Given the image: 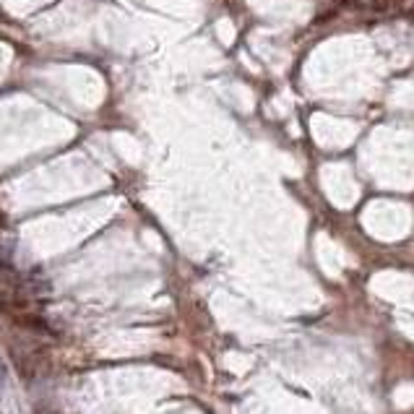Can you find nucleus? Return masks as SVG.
Segmentation results:
<instances>
[{"label":"nucleus","instance_id":"f257e3e1","mask_svg":"<svg viewBox=\"0 0 414 414\" xmlns=\"http://www.w3.org/2000/svg\"><path fill=\"white\" fill-rule=\"evenodd\" d=\"M401 0H373L370 6H373V11H378V13H386V11H391L393 6H398Z\"/></svg>","mask_w":414,"mask_h":414},{"label":"nucleus","instance_id":"f03ea898","mask_svg":"<svg viewBox=\"0 0 414 414\" xmlns=\"http://www.w3.org/2000/svg\"><path fill=\"white\" fill-rule=\"evenodd\" d=\"M342 3H352V0H342Z\"/></svg>","mask_w":414,"mask_h":414}]
</instances>
